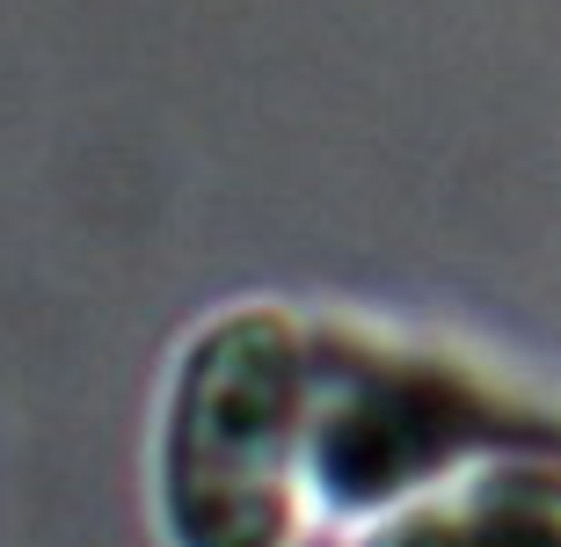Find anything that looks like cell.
Returning a JSON list of instances; mask_svg holds the SVG:
<instances>
[{"label": "cell", "instance_id": "obj_2", "mask_svg": "<svg viewBox=\"0 0 561 547\" xmlns=\"http://www.w3.org/2000/svg\"><path fill=\"white\" fill-rule=\"evenodd\" d=\"M146 497L161 547H307V315L233 299L175 343Z\"/></svg>", "mask_w": 561, "mask_h": 547}, {"label": "cell", "instance_id": "obj_1", "mask_svg": "<svg viewBox=\"0 0 561 547\" xmlns=\"http://www.w3.org/2000/svg\"><path fill=\"white\" fill-rule=\"evenodd\" d=\"M561 453V409L525 379L379 321H307V504L365 533L481 460Z\"/></svg>", "mask_w": 561, "mask_h": 547}, {"label": "cell", "instance_id": "obj_3", "mask_svg": "<svg viewBox=\"0 0 561 547\" xmlns=\"http://www.w3.org/2000/svg\"><path fill=\"white\" fill-rule=\"evenodd\" d=\"M351 547H561V453H511L453 475L351 533Z\"/></svg>", "mask_w": 561, "mask_h": 547}]
</instances>
